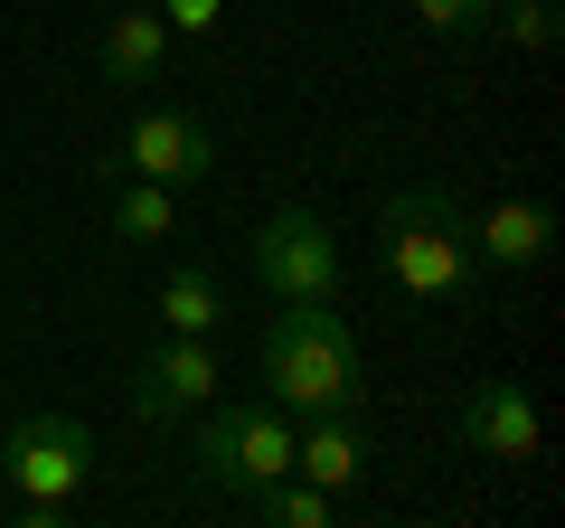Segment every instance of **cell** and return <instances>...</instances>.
I'll use <instances>...</instances> for the list:
<instances>
[{
	"label": "cell",
	"instance_id": "obj_2",
	"mask_svg": "<svg viewBox=\"0 0 565 528\" xmlns=\"http://www.w3.org/2000/svg\"><path fill=\"white\" fill-rule=\"evenodd\" d=\"M264 387L282 415H359V330L340 303H282L264 321Z\"/></svg>",
	"mask_w": 565,
	"mask_h": 528
},
{
	"label": "cell",
	"instance_id": "obj_6",
	"mask_svg": "<svg viewBox=\"0 0 565 528\" xmlns=\"http://www.w3.org/2000/svg\"><path fill=\"white\" fill-rule=\"evenodd\" d=\"M122 170H132V180H161V189H207L217 133H207V114L151 104V114H132V133H122Z\"/></svg>",
	"mask_w": 565,
	"mask_h": 528
},
{
	"label": "cell",
	"instance_id": "obj_7",
	"mask_svg": "<svg viewBox=\"0 0 565 528\" xmlns=\"http://www.w3.org/2000/svg\"><path fill=\"white\" fill-rule=\"evenodd\" d=\"M207 387H217V349L199 330H170L151 359H132V425H170L180 406H207Z\"/></svg>",
	"mask_w": 565,
	"mask_h": 528
},
{
	"label": "cell",
	"instance_id": "obj_12",
	"mask_svg": "<svg viewBox=\"0 0 565 528\" xmlns=\"http://www.w3.org/2000/svg\"><path fill=\"white\" fill-rule=\"evenodd\" d=\"M161 321L170 330H199V340L226 321V293H217L207 264H170V274H161Z\"/></svg>",
	"mask_w": 565,
	"mask_h": 528
},
{
	"label": "cell",
	"instance_id": "obj_3",
	"mask_svg": "<svg viewBox=\"0 0 565 528\" xmlns=\"http://www.w3.org/2000/svg\"><path fill=\"white\" fill-rule=\"evenodd\" d=\"M0 463H10L0 482L20 490V528H47V519H66V500L95 472V434L76 415H57V406H29L20 425L0 434Z\"/></svg>",
	"mask_w": 565,
	"mask_h": 528
},
{
	"label": "cell",
	"instance_id": "obj_14",
	"mask_svg": "<svg viewBox=\"0 0 565 528\" xmlns=\"http://www.w3.org/2000/svg\"><path fill=\"white\" fill-rule=\"evenodd\" d=\"M245 500H255V509H264L274 528H330V509H340V500H330L321 482H302V472H282V482L245 490Z\"/></svg>",
	"mask_w": 565,
	"mask_h": 528
},
{
	"label": "cell",
	"instance_id": "obj_5",
	"mask_svg": "<svg viewBox=\"0 0 565 528\" xmlns=\"http://www.w3.org/2000/svg\"><path fill=\"white\" fill-rule=\"evenodd\" d=\"M199 472L217 490H264L292 472V415L274 406V397H217L207 406V434H199Z\"/></svg>",
	"mask_w": 565,
	"mask_h": 528
},
{
	"label": "cell",
	"instance_id": "obj_4",
	"mask_svg": "<svg viewBox=\"0 0 565 528\" xmlns=\"http://www.w3.org/2000/svg\"><path fill=\"white\" fill-rule=\"evenodd\" d=\"M245 264H255V284L274 303H340V284H349V255H340L321 208H274L245 236Z\"/></svg>",
	"mask_w": 565,
	"mask_h": 528
},
{
	"label": "cell",
	"instance_id": "obj_11",
	"mask_svg": "<svg viewBox=\"0 0 565 528\" xmlns=\"http://www.w3.org/2000/svg\"><path fill=\"white\" fill-rule=\"evenodd\" d=\"M170 57V20L151 10V0H132V10H114V29H104V76L114 85H151Z\"/></svg>",
	"mask_w": 565,
	"mask_h": 528
},
{
	"label": "cell",
	"instance_id": "obj_18",
	"mask_svg": "<svg viewBox=\"0 0 565 528\" xmlns=\"http://www.w3.org/2000/svg\"><path fill=\"white\" fill-rule=\"evenodd\" d=\"M0 472H10V463H0Z\"/></svg>",
	"mask_w": 565,
	"mask_h": 528
},
{
	"label": "cell",
	"instance_id": "obj_8",
	"mask_svg": "<svg viewBox=\"0 0 565 528\" xmlns=\"http://www.w3.org/2000/svg\"><path fill=\"white\" fill-rule=\"evenodd\" d=\"M452 434H462L471 453H490V463H537L546 415H537V397H527L519 378H490V387H462V406H452Z\"/></svg>",
	"mask_w": 565,
	"mask_h": 528
},
{
	"label": "cell",
	"instance_id": "obj_9",
	"mask_svg": "<svg viewBox=\"0 0 565 528\" xmlns=\"http://www.w3.org/2000/svg\"><path fill=\"white\" fill-rule=\"evenodd\" d=\"M367 463H377V453H367L359 415H302V425H292V472L321 482L330 500H349V490L367 482Z\"/></svg>",
	"mask_w": 565,
	"mask_h": 528
},
{
	"label": "cell",
	"instance_id": "obj_13",
	"mask_svg": "<svg viewBox=\"0 0 565 528\" xmlns=\"http://www.w3.org/2000/svg\"><path fill=\"white\" fill-rule=\"evenodd\" d=\"M170 226H180V199H170L161 180H132V170H122V189H114V236H132V245H161Z\"/></svg>",
	"mask_w": 565,
	"mask_h": 528
},
{
	"label": "cell",
	"instance_id": "obj_15",
	"mask_svg": "<svg viewBox=\"0 0 565 528\" xmlns=\"http://www.w3.org/2000/svg\"><path fill=\"white\" fill-rule=\"evenodd\" d=\"M490 39L556 47V0H490Z\"/></svg>",
	"mask_w": 565,
	"mask_h": 528
},
{
	"label": "cell",
	"instance_id": "obj_17",
	"mask_svg": "<svg viewBox=\"0 0 565 528\" xmlns=\"http://www.w3.org/2000/svg\"><path fill=\"white\" fill-rule=\"evenodd\" d=\"M151 10H161L170 29H189V39H207V29L226 20V0H151Z\"/></svg>",
	"mask_w": 565,
	"mask_h": 528
},
{
	"label": "cell",
	"instance_id": "obj_1",
	"mask_svg": "<svg viewBox=\"0 0 565 528\" xmlns=\"http://www.w3.org/2000/svg\"><path fill=\"white\" fill-rule=\"evenodd\" d=\"M377 245H386V274H396L405 303H471V284H481L471 208L452 199L444 180L396 189V199H386V218H377Z\"/></svg>",
	"mask_w": 565,
	"mask_h": 528
},
{
	"label": "cell",
	"instance_id": "obj_10",
	"mask_svg": "<svg viewBox=\"0 0 565 528\" xmlns=\"http://www.w3.org/2000/svg\"><path fill=\"white\" fill-rule=\"evenodd\" d=\"M471 245H481V264H500V274H527V264H546V245H556V218H546V199H500L490 218H471Z\"/></svg>",
	"mask_w": 565,
	"mask_h": 528
},
{
	"label": "cell",
	"instance_id": "obj_16",
	"mask_svg": "<svg viewBox=\"0 0 565 528\" xmlns=\"http://www.w3.org/2000/svg\"><path fill=\"white\" fill-rule=\"evenodd\" d=\"M415 20L434 39H490V0H415Z\"/></svg>",
	"mask_w": 565,
	"mask_h": 528
}]
</instances>
